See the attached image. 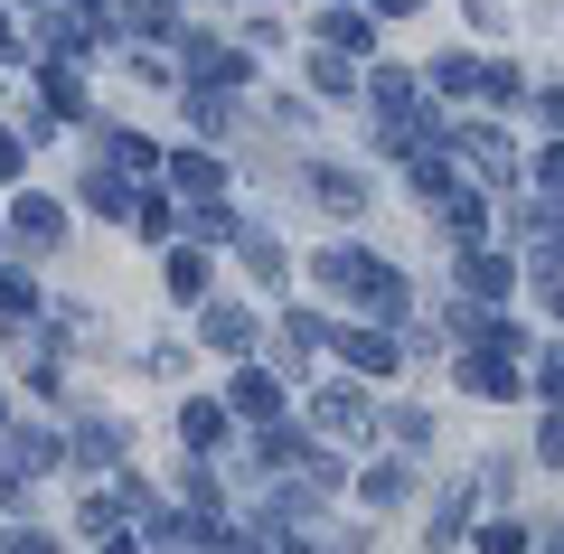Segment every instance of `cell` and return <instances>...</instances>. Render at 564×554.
I'll list each match as a JSON object with an SVG mask.
<instances>
[{
    "label": "cell",
    "mask_w": 564,
    "mask_h": 554,
    "mask_svg": "<svg viewBox=\"0 0 564 554\" xmlns=\"http://www.w3.org/2000/svg\"><path fill=\"white\" fill-rule=\"evenodd\" d=\"M443 151H452V170L470 178V188H527V160H518V141L499 132V122H443Z\"/></svg>",
    "instance_id": "cell-1"
},
{
    "label": "cell",
    "mask_w": 564,
    "mask_h": 554,
    "mask_svg": "<svg viewBox=\"0 0 564 554\" xmlns=\"http://www.w3.org/2000/svg\"><path fill=\"white\" fill-rule=\"evenodd\" d=\"M518 282H527V263L508 254L499 236L452 245V292H462V301H489V311H499V301H518Z\"/></svg>",
    "instance_id": "cell-2"
},
{
    "label": "cell",
    "mask_w": 564,
    "mask_h": 554,
    "mask_svg": "<svg viewBox=\"0 0 564 554\" xmlns=\"http://www.w3.org/2000/svg\"><path fill=\"white\" fill-rule=\"evenodd\" d=\"M348 301H358V319H377V329H404V319H414V282L395 273V263L386 254H358L348 263V282H339Z\"/></svg>",
    "instance_id": "cell-3"
},
{
    "label": "cell",
    "mask_w": 564,
    "mask_h": 554,
    "mask_svg": "<svg viewBox=\"0 0 564 554\" xmlns=\"http://www.w3.org/2000/svg\"><path fill=\"white\" fill-rule=\"evenodd\" d=\"M311 433H329V442H377V395H367V377L311 385Z\"/></svg>",
    "instance_id": "cell-4"
},
{
    "label": "cell",
    "mask_w": 564,
    "mask_h": 554,
    "mask_svg": "<svg viewBox=\"0 0 564 554\" xmlns=\"http://www.w3.org/2000/svg\"><path fill=\"white\" fill-rule=\"evenodd\" d=\"M329 329H339V319H329V311H311V301H302V311H282V329L263 338L254 357H263V367H273V377H302L311 357L329 348Z\"/></svg>",
    "instance_id": "cell-5"
},
{
    "label": "cell",
    "mask_w": 564,
    "mask_h": 554,
    "mask_svg": "<svg viewBox=\"0 0 564 554\" xmlns=\"http://www.w3.org/2000/svg\"><path fill=\"white\" fill-rule=\"evenodd\" d=\"M452 385H462L470 404H518L527 395V367L499 357V348H462V357H452Z\"/></svg>",
    "instance_id": "cell-6"
},
{
    "label": "cell",
    "mask_w": 564,
    "mask_h": 554,
    "mask_svg": "<svg viewBox=\"0 0 564 554\" xmlns=\"http://www.w3.org/2000/svg\"><path fill=\"white\" fill-rule=\"evenodd\" d=\"M302 188H311V198H321L339 226H358L367 207H377V178H367L358 160H311V178H302Z\"/></svg>",
    "instance_id": "cell-7"
},
{
    "label": "cell",
    "mask_w": 564,
    "mask_h": 554,
    "mask_svg": "<svg viewBox=\"0 0 564 554\" xmlns=\"http://www.w3.org/2000/svg\"><path fill=\"white\" fill-rule=\"evenodd\" d=\"M329 348H339L348 377H395V367H404V338L377 329V319H339V329H329Z\"/></svg>",
    "instance_id": "cell-8"
},
{
    "label": "cell",
    "mask_w": 564,
    "mask_h": 554,
    "mask_svg": "<svg viewBox=\"0 0 564 554\" xmlns=\"http://www.w3.org/2000/svg\"><path fill=\"white\" fill-rule=\"evenodd\" d=\"M198 338L217 357H254L263 348V319H254V301H217V292H207L198 301Z\"/></svg>",
    "instance_id": "cell-9"
},
{
    "label": "cell",
    "mask_w": 564,
    "mask_h": 554,
    "mask_svg": "<svg viewBox=\"0 0 564 554\" xmlns=\"http://www.w3.org/2000/svg\"><path fill=\"white\" fill-rule=\"evenodd\" d=\"M358 104H367V113H423V104H433V95H423V76H414V66H395V57H377V66H358Z\"/></svg>",
    "instance_id": "cell-10"
},
{
    "label": "cell",
    "mask_w": 564,
    "mask_h": 554,
    "mask_svg": "<svg viewBox=\"0 0 564 554\" xmlns=\"http://www.w3.org/2000/svg\"><path fill=\"white\" fill-rule=\"evenodd\" d=\"M423 217H433V236H452V245H480V236H489V188L452 178L443 198H423Z\"/></svg>",
    "instance_id": "cell-11"
},
{
    "label": "cell",
    "mask_w": 564,
    "mask_h": 554,
    "mask_svg": "<svg viewBox=\"0 0 564 554\" xmlns=\"http://www.w3.org/2000/svg\"><path fill=\"white\" fill-rule=\"evenodd\" d=\"M414 489H423V460H414V452H377V460H367V470H358V498H367V517L404 508V498H414Z\"/></svg>",
    "instance_id": "cell-12"
},
{
    "label": "cell",
    "mask_w": 564,
    "mask_h": 554,
    "mask_svg": "<svg viewBox=\"0 0 564 554\" xmlns=\"http://www.w3.org/2000/svg\"><path fill=\"white\" fill-rule=\"evenodd\" d=\"M377 10H358V0H329V10H311V39L339 47V57H377Z\"/></svg>",
    "instance_id": "cell-13"
},
{
    "label": "cell",
    "mask_w": 564,
    "mask_h": 554,
    "mask_svg": "<svg viewBox=\"0 0 564 554\" xmlns=\"http://www.w3.org/2000/svg\"><path fill=\"white\" fill-rule=\"evenodd\" d=\"M470 508H480V479H452V489L433 498V508H423V554H462Z\"/></svg>",
    "instance_id": "cell-14"
},
{
    "label": "cell",
    "mask_w": 564,
    "mask_h": 554,
    "mask_svg": "<svg viewBox=\"0 0 564 554\" xmlns=\"http://www.w3.org/2000/svg\"><path fill=\"white\" fill-rule=\"evenodd\" d=\"M433 433H443V414H433V404H404V395H377V442L386 452H433Z\"/></svg>",
    "instance_id": "cell-15"
},
{
    "label": "cell",
    "mask_w": 564,
    "mask_h": 554,
    "mask_svg": "<svg viewBox=\"0 0 564 554\" xmlns=\"http://www.w3.org/2000/svg\"><path fill=\"white\" fill-rule=\"evenodd\" d=\"M217 404H226L236 423H273V414H282V377L263 367V357H236V385H226Z\"/></svg>",
    "instance_id": "cell-16"
},
{
    "label": "cell",
    "mask_w": 564,
    "mask_h": 554,
    "mask_svg": "<svg viewBox=\"0 0 564 554\" xmlns=\"http://www.w3.org/2000/svg\"><path fill=\"white\" fill-rule=\"evenodd\" d=\"M226 245H236V263L263 282V292H282V282H292V254H282V236H273V226H236Z\"/></svg>",
    "instance_id": "cell-17"
},
{
    "label": "cell",
    "mask_w": 564,
    "mask_h": 554,
    "mask_svg": "<svg viewBox=\"0 0 564 554\" xmlns=\"http://www.w3.org/2000/svg\"><path fill=\"white\" fill-rule=\"evenodd\" d=\"M423 85H433V104H480V57L470 47H443L433 66H414Z\"/></svg>",
    "instance_id": "cell-18"
},
{
    "label": "cell",
    "mask_w": 564,
    "mask_h": 554,
    "mask_svg": "<svg viewBox=\"0 0 564 554\" xmlns=\"http://www.w3.org/2000/svg\"><path fill=\"white\" fill-rule=\"evenodd\" d=\"M226 433H236V414H226V404H207V395H188L180 404V442H188V452H226Z\"/></svg>",
    "instance_id": "cell-19"
},
{
    "label": "cell",
    "mask_w": 564,
    "mask_h": 554,
    "mask_svg": "<svg viewBox=\"0 0 564 554\" xmlns=\"http://www.w3.org/2000/svg\"><path fill=\"white\" fill-rule=\"evenodd\" d=\"M207 273H217V245H170V301H207Z\"/></svg>",
    "instance_id": "cell-20"
},
{
    "label": "cell",
    "mask_w": 564,
    "mask_h": 554,
    "mask_svg": "<svg viewBox=\"0 0 564 554\" xmlns=\"http://www.w3.org/2000/svg\"><path fill=\"white\" fill-rule=\"evenodd\" d=\"M161 170H170V188H188V198H217V188H226V170H217V151H207V141H198V151H170Z\"/></svg>",
    "instance_id": "cell-21"
},
{
    "label": "cell",
    "mask_w": 564,
    "mask_h": 554,
    "mask_svg": "<svg viewBox=\"0 0 564 554\" xmlns=\"http://www.w3.org/2000/svg\"><path fill=\"white\" fill-rule=\"evenodd\" d=\"M311 95H321V104H358V57H339V47H311Z\"/></svg>",
    "instance_id": "cell-22"
},
{
    "label": "cell",
    "mask_w": 564,
    "mask_h": 554,
    "mask_svg": "<svg viewBox=\"0 0 564 554\" xmlns=\"http://www.w3.org/2000/svg\"><path fill=\"white\" fill-rule=\"evenodd\" d=\"M462 545H470V554H527V545H536V526H527V517H508V508H499V517H480V526H470Z\"/></svg>",
    "instance_id": "cell-23"
},
{
    "label": "cell",
    "mask_w": 564,
    "mask_h": 554,
    "mask_svg": "<svg viewBox=\"0 0 564 554\" xmlns=\"http://www.w3.org/2000/svg\"><path fill=\"white\" fill-rule=\"evenodd\" d=\"M10 236H20V245H57L66 236V207L57 198H20V207H10Z\"/></svg>",
    "instance_id": "cell-24"
},
{
    "label": "cell",
    "mask_w": 564,
    "mask_h": 554,
    "mask_svg": "<svg viewBox=\"0 0 564 554\" xmlns=\"http://www.w3.org/2000/svg\"><path fill=\"white\" fill-rule=\"evenodd\" d=\"M480 104L518 113V104H527V66H518V57H480Z\"/></svg>",
    "instance_id": "cell-25"
},
{
    "label": "cell",
    "mask_w": 564,
    "mask_h": 554,
    "mask_svg": "<svg viewBox=\"0 0 564 554\" xmlns=\"http://www.w3.org/2000/svg\"><path fill=\"white\" fill-rule=\"evenodd\" d=\"M302 442H311V433H302V423H282V414L254 423V460H263V470H292V460H302Z\"/></svg>",
    "instance_id": "cell-26"
},
{
    "label": "cell",
    "mask_w": 564,
    "mask_h": 554,
    "mask_svg": "<svg viewBox=\"0 0 564 554\" xmlns=\"http://www.w3.org/2000/svg\"><path fill=\"white\" fill-rule=\"evenodd\" d=\"M76 198L95 207V217H132V198H141V188H132V178H113V170H85V188H76Z\"/></svg>",
    "instance_id": "cell-27"
},
{
    "label": "cell",
    "mask_w": 564,
    "mask_h": 554,
    "mask_svg": "<svg viewBox=\"0 0 564 554\" xmlns=\"http://www.w3.org/2000/svg\"><path fill=\"white\" fill-rule=\"evenodd\" d=\"M527 395H536V404H555V414H564V338H555V348H536V357H527Z\"/></svg>",
    "instance_id": "cell-28"
},
{
    "label": "cell",
    "mask_w": 564,
    "mask_h": 554,
    "mask_svg": "<svg viewBox=\"0 0 564 554\" xmlns=\"http://www.w3.org/2000/svg\"><path fill=\"white\" fill-rule=\"evenodd\" d=\"M122 29L132 39H180V10L170 0H122Z\"/></svg>",
    "instance_id": "cell-29"
},
{
    "label": "cell",
    "mask_w": 564,
    "mask_h": 554,
    "mask_svg": "<svg viewBox=\"0 0 564 554\" xmlns=\"http://www.w3.org/2000/svg\"><path fill=\"white\" fill-rule=\"evenodd\" d=\"M527 188H536L545 207H564V141H545V151L527 160Z\"/></svg>",
    "instance_id": "cell-30"
},
{
    "label": "cell",
    "mask_w": 564,
    "mask_h": 554,
    "mask_svg": "<svg viewBox=\"0 0 564 554\" xmlns=\"http://www.w3.org/2000/svg\"><path fill=\"white\" fill-rule=\"evenodd\" d=\"M527 470H564V414H555V404L536 414V442H527Z\"/></svg>",
    "instance_id": "cell-31"
},
{
    "label": "cell",
    "mask_w": 564,
    "mask_h": 554,
    "mask_svg": "<svg viewBox=\"0 0 564 554\" xmlns=\"http://www.w3.org/2000/svg\"><path fill=\"white\" fill-rule=\"evenodd\" d=\"M518 113H536V122H545V141H564V76H555V85H527Z\"/></svg>",
    "instance_id": "cell-32"
},
{
    "label": "cell",
    "mask_w": 564,
    "mask_h": 554,
    "mask_svg": "<svg viewBox=\"0 0 564 554\" xmlns=\"http://www.w3.org/2000/svg\"><path fill=\"white\" fill-rule=\"evenodd\" d=\"M480 470H489L480 489H489V498H499V508H508V498H518V470H527V452H489Z\"/></svg>",
    "instance_id": "cell-33"
},
{
    "label": "cell",
    "mask_w": 564,
    "mask_h": 554,
    "mask_svg": "<svg viewBox=\"0 0 564 554\" xmlns=\"http://www.w3.org/2000/svg\"><path fill=\"white\" fill-rule=\"evenodd\" d=\"M348 263H358V245H311V282H329V292L348 282Z\"/></svg>",
    "instance_id": "cell-34"
},
{
    "label": "cell",
    "mask_w": 564,
    "mask_h": 554,
    "mask_svg": "<svg viewBox=\"0 0 564 554\" xmlns=\"http://www.w3.org/2000/svg\"><path fill=\"white\" fill-rule=\"evenodd\" d=\"M462 10H470V29H480V39H508V29H518V20H508V0H462Z\"/></svg>",
    "instance_id": "cell-35"
},
{
    "label": "cell",
    "mask_w": 564,
    "mask_h": 554,
    "mask_svg": "<svg viewBox=\"0 0 564 554\" xmlns=\"http://www.w3.org/2000/svg\"><path fill=\"white\" fill-rule=\"evenodd\" d=\"M0 554H57V535H39V526H20V535H10V545H0Z\"/></svg>",
    "instance_id": "cell-36"
},
{
    "label": "cell",
    "mask_w": 564,
    "mask_h": 554,
    "mask_svg": "<svg viewBox=\"0 0 564 554\" xmlns=\"http://www.w3.org/2000/svg\"><path fill=\"white\" fill-rule=\"evenodd\" d=\"M536 301H545V319H564V273H536Z\"/></svg>",
    "instance_id": "cell-37"
},
{
    "label": "cell",
    "mask_w": 564,
    "mask_h": 554,
    "mask_svg": "<svg viewBox=\"0 0 564 554\" xmlns=\"http://www.w3.org/2000/svg\"><path fill=\"white\" fill-rule=\"evenodd\" d=\"M367 10H377V20H414L423 0H367Z\"/></svg>",
    "instance_id": "cell-38"
},
{
    "label": "cell",
    "mask_w": 564,
    "mask_h": 554,
    "mask_svg": "<svg viewBox=\"0 0 564 554\" xmlns=\"http://www.w3.org/2000/svg\"><path fill=\"white\" fill-rule=\"evenodd\" d=\"M0 178H20V132H0Z\"/></svg>",
    "instance_id": "cell-39"
},
{
    "label": "cell",
    "mask_w": 564,
    "mask_h": 554,
    "mask_svg": "<svg viewBox=\"0 0 564 554\" xmlns=\"http://www.w3.org/2000/svg\"><path fill=\"white\" fill-rule=\"evenodd\" d=\"M527 554H564V526H545V535H536V545H527Z\"/></svg>",
    "instance_id": "cell-40"
},
{
    "label": "cell",
    "mask_w": 564,
    "mask_h": 554,
    "mask_svg": "<svg viewBox=\"0 0 564 554\" xmlns=\"http://www.w3.org/2000/svg\"><path fill=\"white\" fill-rule=\"evenodd\" d=\"M0 57H20V29H10V20H0Z\"/></svg>",
    "instance_id": "cell-41"
},
{
    "label": "cell",
    "mask_w": 564,
    "mask_h": 554,
    "mask_svg": "<svg viewBox=\"0 0 564 554\" xmlns=\"http://www.w3.org/2000/svg\"><path fill=\"white\" fill-rule=\"evenodd\" d=\"M104 554H141V545H104Z\"/></svg>",
    "instance_id": "cell-42"
},
{
    "label": "cell",
    "mask_w": 564,
    "mask_h": 554,
    "mask_svg": "<svg viewBox=\"0 0 564 554\" xmlns=\"http://www.w3.org/2000/svg\"><path fill=\"white\" fill-rule=\"evenodd\" d=\"M76 10H104V0H76Z\"/></svg>",
    "instance_id": "cell-43"
}]
</instances>
